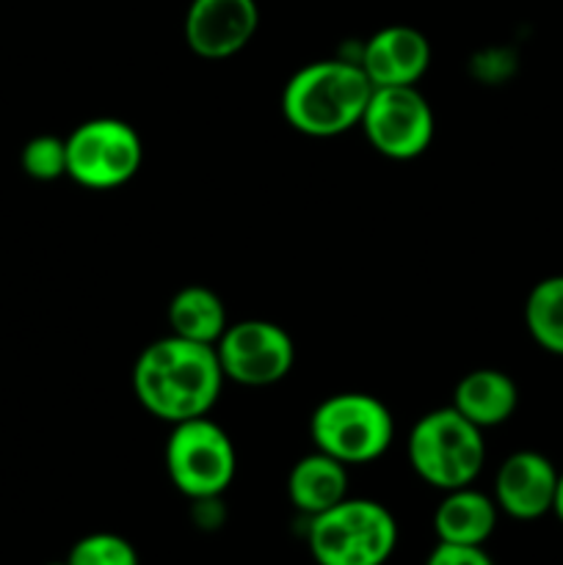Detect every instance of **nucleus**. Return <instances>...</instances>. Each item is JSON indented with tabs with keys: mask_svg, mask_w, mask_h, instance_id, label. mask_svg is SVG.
Instances as JSON below:
<instances>
[{
	"mask_svg": "<svg viewBox=\"0 0 563 565\" xmlns=\"http://www.w3.org/2000/svg\"><path fill=\"white\" fill-rule=\"evenodd\" d=\"M224 381L213 345L174 334L144 348L132 367V392L138 403L169 425L210 417Z\"/></svg>",
	"mask_w": 563,
	"mask_h": 565,
	"instance_id": "obj_1",
	"label": "nucleus"
},
{
	"mask_svg": "<svg viewBox=\"0 0 563 565\" xmlns=\"http://www.w3.org/2000/svg\"><path fill=\"white\" fill-rule=\"evenodd\" d=\"M373 94L359 61L326 58L301 66L282 92L287 125L309 138H337L362 125Z\"/></svg>",
	"mask_w": 563,
	"mask_h": 565,
	"instance_id": "obj_2",
	"label": "nucleus"
},
{
	"mask_svg": "<svg viewBox=\"0 0 563 565\" xmlns=\"http://www.w3.org/2000/svg\"><path fill=\"white\" fill-rule=\"evenodd\" d=\"M406 452L414 475L445 494L478 480L486 463V439L478 425L453 406H445L423 414L414 423Z\"/></svg>",
	"mask_w": 563,
	"mask_h": 565,
	"instance_id": "obj_3",
	"label": "nucleus"
},
{
	"mask_svg": "<svg viewBox=\"0 0 563 565\" xmlns=\"http://www.w3.org/2000/svg\"><path fill=\"white\" fill-rule=\"evenodd\" d=\"M307 544L318 565H384L395 555L397 522L381 502L348 497L309 519Z\"/></svg>",
	"mask_w": 563,
	"mask_h": 565,
	"instance_id": "obj_4",
	"label": "nucleus"
},
{
	"mask_svg": "<svg viewBox=\"0 0 563 565\" xmlns=\"http://www.w3.org/2000/svg\"><path fill=\"white\" fill-rule=\"evenodd\" d=\"M309 434L315 450L351 469L379 461L390 450L395 419L390 408L368 392H337L312 412Z\"/></svg>",
	"mask_w": 563,
	"mask_h": 565,
	"instance_id": "obj_5",
	"label": "nucleus"
},
{
	"mask_svg": "<svg viewBox=\"0 0 563 565\" xmlns=\"http://www.w3.org/2000/svg\"><path fill=\"white\" fill-rule=\"evenodd\" d=\"M166 472L174 489L188 500L213 502L235 480V445L230 434L210 417L177 423L166 441Z\"/></svg>",
	"mask_w": 563,
	"mask_h": 565,
	"instance_id": "obj_6",
	"label": "nucleus"
},
{
	"mask_svg": "<svg viewBox=\"0 0 563 565\" xmlns=\"http://www.w3.org/2000/svg\"><path fill=\"white\" fill-rule=\"evenodd\" d=\"M66 141V177L92 191L127 185L144 163V143L136 127L114 116L77 125Z\"/></svg>",
	"mask_w": 563,
	"mask_h": 565,
	"instance_id": "obj_7",
	"label": "nucleus"
},
{
	"mask_svg": "<svg viewBox=\"0 0 563 565\" xmlns=\"http://www.w3.org/2000/svg\"><path fill=\"white\" fill-rule=\"evenodd\" d=\"M370 147L390 160H414L431 147L434 110L417 86L373 88L362 125Z\"/></svg>",
	"mask_w": 563,
	"mask_h": 565,
	"instance_id": "obj_8",
	"label": "nucleus"
},
{
	"mask_svg": "<svg viewBox=\"0 0 563 565\" xmlns=\"http://www.w3.org/2000/svg\"><path fill=\"white\" fill-rule=\"evenodd\" d=\"M215 356L226 381L241 386H270L293 370L296 348L282 326L252 318L226 326L215 342Z\"/></svg>",
	"mask_w": 563,
	"mask_h": 565,
	"instance_id": "obj_9",
	"label": "nucleus"
},
{
	"mask_svg": "<svg viewBox=\"0 0 563 565\" xmlns=\"http://www.w3.org/2000/svg\"><path fill=\"white\" fill-rule=\"evenodd\" d=\"M257 28V0H191L182 22V36L199 58L224 61L241 53Z\"/></svg>",
	"mask_w": 563,
	"mask_h": 565,
	"instance_id": "obj_10",
	"label": "nucleus"
},
{
	"mask_svg": "<svg viewBox=\"0 0 563 565\" xmlns=\"http://www.w3.org/2000/svg\"><path fill=\"white\" fill-rule=\"evenodd\" d=\"M557 469L544 452L517 450L500 463L495 478V502L500 513L517 522H535L552 513Z\"/></svg>",
	"mask_w": 563,
	"mask_h": 565,
	"instance_id": "obj_11",
	"label": "nucleus"
},
{
	"mask_svg": "<svg viewBox=\"0 0 563 565\" xmlns=\"http://www.w3.org/2000/svg\"><path fill=\"white\" fill-rule=\"evenodd\" d=\"M359 66L373 88L417 86L431 66V42L412 25H386L364 42Z\"/></svg>",
	"mask_w": 563,
	"mask_h": 565,
	"instance_id": "obj_12",
	"label": "nucleus"
},
{
	"mask_svg": "<svg viewBox=\"0 0 563 565\" xmlns=\"http://www.w3.org/2000/svg\"><path fill=\"white\" fill-rule=\"evenodd\" d=\"M497 516L500 508L495 497L464 486V489L445 491L434 511V533L442 544L484 546L495 533Z\"/></svg>",
	"mask_w": 563,
	"mask_h": 565,
	"instance_id": "obj_13",
	"label": "nucleus"
},
{
	"mask_svg": "<svg viewBox=\"0 0 563 565\" xmlns=\"http://www.w3.org/2000/svg\"><path fill=\"white\" fill-rule=\"evenodd\" d=\"M453 408L480 430L508 423L519 406V390L502 370H469L453 390Z\"/></svg>",
	"mask_w": 563,
	"mask_h": 565,
	"instance_id": "obj_14",
	"label": "nucleus"
},
{
	"mask_svg": "<svg viewBox=\"0 0 563 565\" xmlns=\"http://www.w3.org/2000/svg\"><path fill=\"white\" fill-rule=\"evenodd\" d=\"M287 497L298 513L318 516L348 500V467L320 450L309 452L290 469Z\"/></svg>",
	"mask_w": 563,
	"mask_h": 565,
	"instance_id": "obj_15",
	"label": "nucleus"
},
{
	"mask_svg": "<svg viewBox=\"0 0 563 565\" xmlns=\"http://www.w3.org/2000/svg\"><path fill=\"white\" fill-rule=\"evenodd\" d=\"M230 320L219 292L204 285H188L177 290L169 301V329L182 340L213 345L221 340Z\"/></svg>",
	"mask_w": 563,
	"mask_h": 565,
	"instance_id": "obj_16",
	"label": "nucleus"
},
{
	"mask_svg": "<svg viewBox=\"0 0 563 565\" xmlns=\"http://www.w3.org/2000/svg\"><path fill=\"white\" fill-rule=\"evenodd\" d=\"M524 326L541 351L563 356V274L535 281L524 301Z\"/></svg>",
	"mask_w": 563,
	"mask_h": 565,
	"instance_id": "obj_17",
	"label": "nucleus"
},
{
	"mask_svg": "<svg viewBox=\"0 0 563 565\" xmlns=\"http://www.w3.org/2000/svg\"><path fill=\"white\" fill-rule=\"evenodd\" d=\"M66 565H138V552L121 535L92 533L72 546Z\"/></svg>",
	"mask_w": 563,
	"mask_h": 565,
	"instance_id": "obj_18",
	"label": "nucleus"
},
{
	"mask_svg": "<svg viewBox=\"0 0 563 565\" xmlns=\"http://www.w3.org/2000/svg\"><path fill=\"white\" fill-rule=\"evenodd\" d=\"M22 171L31 180L53 182L66 177V141L59 136H36L22 147Z\"/></svg>",
	"mask_w": 563,
	"mask_h": 565,
	"instance_id": "obj_19",
	"label": "nucleus"
},
{
	"mask_svg": "<svg viewBox=\"0 0 563 565\" xmlns=\"http://www.w3.org/2000/svg\"><path fill=\"white\" fill-rule=\"evenodd\" d=\"M425 565H495L484 546H458V544H436L431 550Z\"/></svg>",
	"mask_w": 563,
	"mask_h": 565,
	"instance_id": "obj_20",
	"label": "nucleus"
},
{
	"mask_svg": "<svg viewBox=\"0 0 563 565\" xmlns=\"http://www.w3.org/2000/svg\"><path fill=\"white\" fill-rule=\"evenodd\" d=\"M552 513H555L557 522L563 524V472L557 475V491H555V505H552Z\"/></svg>",
	"mask_w": 563,
	"mask_h": 565,
	"instance_id": "obj_21",
	"label": "nucleus"
},
{
	"mask_svg": "<svg viewBox=\"0 0 563 565\" xmlns=\"http://www.w3.org/2000/svg\"><path fill=\"white\" fill-rule=\"evenodd\" d=\"M47 565H66V561L64 563H47Z\"/></svg>",
	"mask_w": 563,
	"mask_h": 565,
	"instance_id": "obj_22",
	"label": "nucleus"
}]
</instances>
